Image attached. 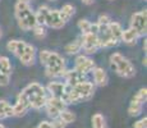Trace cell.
<instances>
[{
    "label": "cell",
    "mask_w": 147,
    "mask_h": 128,
    "mask_svg": "<svg viewBox=\"0 0 147 128\" xmlns=\"http://www.w3.org/2000/svg\"><path fill=\"white\" fill-rule=\"evenodd\" d=\"M70 90V86L65 82H59V81H51L46 86V91L50 93V96L54 98H59L61 100L67 102V96Z\"/></svg>",
    "instance_id": "52a82bcc"
},
{
    "label": "cell",
    "mask_w": 147,
    "mask_h": 128,
    "mask_svg": "<svg viewBox=\"0 0 147 128\" xmlns=\"http://www.w3.org/2000/svg\"><path fill=\"white\" fill-rule=\"evenodd\" d=\"M45 26L55 28V30H60L65 26V22L60 17V12L58 9H50V12L46 17V21H45Z\"/></svg>",
    "instance_id": "8fae6325"
},
{
    "label": "cell",
    "mask_w": 147,
    "mask_h": 128,
    "mask_svg": "<svg viewBox=\"0 0 147 128\" xmlns=\"http://www.w3.org/2000/svg\"><path fill=\"white\" fill-rule=\"evenodd\" d=\"M141 36L138 35L137 32L133 30V28L129 27L128 30H123V33H121V37H120V41L124 42L127 45H134L137 42V40L140 39Z\"/></svg>",
    "instance_id": "e0dca14e"
},
{
    "label": "cell",
    "mask_w": 147,
    "mask_h": 128,
    "mask_svg": "<svg viewBox=\"0 0 147 128\" xmlns=\"http://www.w3.org/2000/svg\"><path fill=\"white\" fill-rule=\"evenodd\" d=\"M131 28H133L140 36H145L147 32V12L141 10V12L134 13L131 17Z\"/></svg>",
    "instance_id": "ba28073f"
},
{
    "label": "cell",
    "mask_w": 147,
    "mask_h": 128,
    "mask_svg": "<svg viewBox=\"0 0 147 128\" xmlns=\"http://www.w3.org/2000/svg\"><path fill=\"white\" fill-rule=\"evenodd\" d=\"M80 40H81V47L87 54H94L100 49V42H98L96 33H91V32L82 33V37Z\"/></svg>",
    "instance_id": "9c48e42d"
},
{
    "label": "cell",
    "mask_w": 147,
    "mask_h": 128,
    "mask_svg": "<svg viewBox=\"0 0 147 128\" xmlns=\"http://www.w3.org/2000/svg\"><path fill=\"white\" fill-rule=\"evenodd\" d=\"M67 102L64 100H61V99L59 98H54V96H50V98H47L46 100V104H45V110H46L47 115L50 116V118H56L59 114H60L63 110L67 109Z\"/></svg>",
    "instance_id": "8992f818"
},
{
    "label": "cell",
    "mask_w": 147,
    "mask_h": 128,
    "mask_svg": "<svg viewBox=\"0 0 147 128\" xmlns=\"http://www.w3.org/2000/svg\"><path fill=\"white\" fill-rule=\"evenodd\" d=\"M41 64L45 67L46 76L49 77H60L65 73V60L63 56L55 51L41 50L38 55Z\"/></svg>",
    "instance_id": "6da1fadb"
},
{
    "label": "cell",
    "mask_w": 147,
    "mask_h": 128,
    "mask_svg": "<svg viewBox=\"0 0 147 128\" xmlns=\"http://www.w3.org/2000/svg\"><path fill=\"white\" fill-rule=\"evenodd\" d=\"M95 85L90 81H84L76 86H70L67 96V104H78L81 101H87L94 96Z\"/></svg>",
    "instance_id": "3957f363"
},
{
    "label": "cell",
    "mask_w": 147,
    "mask_h": 128,
    "mask_svg": "<svg viewBox=\"0 0 147 128\" xmlns=\"http://www.w3.org/2000/svg\"><path fill=\"white\" fill-rule=\"evenodd\" d=\"M27 42L22 41V40H10L9 42L7 44V47L10 53H13L16 56H21L22 53L24 51V47H26Z\"/></svg>",
    "instance_id": "2e32d148"
},
{
    "label": "cell",
    "mask_w": 147,
    "mask_h": 128,
    "mask_svg": "<svg viewBox=\"0 0 147 128\" xmlns=\"http://www.w3.org/2000/svg\"><path fill=\"white\" fill-rule=\"evenodd\" d=\"M142 109H143V104H140V102L132 100L128 106V114L131 116H137L142 113Z\"/></svg>",
    "instance_id": "d4e9b609"
},
{
    "label": "cell",
    "mask_w": 147,
    "mask_h": 128,
    "mask_svg": "<svg viewBox=\"0 0 147 128\" xmlns=\"http://www.w3.org/2000/svg\"><path fill=\"white\" fill-rule=\"evenodd\" d=\"M10 82V74L0 72V86H8Z\"/></svg>",
    "instance_id": "1f68e13d"
},
{
    "label": "cell",
    "mask_w": 147,
    "mask_h": 128,
    "mask_svg": "<svg viewBox=\"0 0 147 128\" xmlns=\"http://www.w3.org/2000/svg\"><path fill=\"white\" fill-rule=\"evenodd\" d=\"M83 4H86V5H91V4H94V1L95 0H81Z\"/></svg>",
    "instance_id": "e575fe53"
},
{
    "label": "cell",
    "mask_w": 147,
    "mask_h": 128,
    "mask_svg": "<svg viewBox=\"0 0 147 128\" xmlns=\"http://www.w3.org/2000/svg\"><path fill=\"white\" fill-rule=\"evenodd\" d=\"M32 31H33V33H35L36 37H38V39H42V37L46 36V28H45L44 24H38L37 23L35 27L32 28Z\"/></svg>",
    "instance_id": "f1b7e54d"
},
{
    "label": "cell",
    "mask_w": 147,
    "mask_h": 128,
    "mask_svg": "<svg viewBox=\"0 0 147 128\" xmlns=\"http://www.w3.org/2000/svg\"><path fill=\"white\" fill-rule=\"evenodd\" d=\"M109 31H110V35L113 36V39L117 40V41L119 42L120 37H121V33H123V28H121L120 23L111 21L110 22V24H109Z\"/></svg>",
    "instance_id": "44dd1931"
},
{
    "label": "cell",
    "mask_w": 147,
    "mask_h": 128,
    "mask_svg": "<svg viewBox=\"0 0 147 128\" xmlns=\"http://www.w3.org/2000/svg\"><path fill=\"white\" fill-rule=\"evenodd\" d=\"M91 123H92V128H107L105 116L100 114V113H96V114L92 115Z\"/></svg>",
    "instance_id": "603a6c76"
},
{
    "label": "cell",
    "mask_w": 147,
    "mask_h": 128,
    "mask_svg": "<svg viewBox=\"0 0 147 128\" xmlns=\"http://www.w3.org/2000/svg\"><path fill=\"white\" fill-rule=\"evenodd\" d=\"M50 12V8L46 5H41L37 10L35 12V17H36V22L38 24H44L45 26V21H46V17Z\"/></svg>",
    "instance_id": "7402d4cb"
},
{
    "label": "cell",
    "mask_w": 147,
    "mask_h": 128,
    "mask_svg": "<svg viewBox=\"0 0 147 128\" xmlns=\"http://www.w3.org/2000/svg\"><path fill=\"white\" fill-rule=\"evenodd\" d=\"M1 36H3V31H1V27H0V39H1Z\"/></svg>",
    "instance_id": "74e56055"
},
{
    "label": "cell",
    "mask_w": 147,
    "mask_h": 128,
    "mask_svg": "<svg viewBox=\"0 0 147 128\" xmlns=\"http://www.w3.org/2000/svg\"><path fill=\"white\" fill-rule=\"evenodd\" d=\"M13 116V106L7 100H0V121Z\"/></svg>",
    "instance_id": "d6986e66"
},
{
    "label": "cell",
    "mask_w": 147,
    "mask_h": 128,
    "mask_svg": "<svg viewBox=\"0 0 147 128\" xmlns=\"http://www.w3.org/2000/svg\"><path fill=\"white\" fill-rule=\"evenodd\" d=\"M50 1H56V0H50Z\"/></svg>",
    "instance_id": "ab89813d"
},
{
    "label": "cell",
    "mask_w": 147,
    "mask_h": 128,
    "mask_svg": "<svg viewBox=\"0 0 147 128\" xmlns=\"http://www.w3.org/2000/svg\"><path fill=\"white\" fill-rule=\"evenodd\" d=\"M96 67L95 62L92 60L91 58H88L87 55H78L76 58V67L74 69L80 70V72H83V73H90L94 70V68Z\"/></svg>",
    "instance_id": "7c38bea8"
},
{
    "label": "cell",
    "mask_w": 147,
    "mask_h": 128,
    "mask_svg": "<svg viewBox=\"0 0 147 128\" xmlns=\"http://www.w3.org/2000/svg\"><path fill=\"white\" fill-rule=\"evenodd\" d=\"M58 116H59V118H60L65 124H70V123H73V122L76 121V115H74V113L70 112V110H67V109H65V110H63V112H61Z\"/></svg>",
    "instance_id": "4316f807"
},
{
    "label": "cell",
    "mask_w": 147,
    "mask_h": 128,
    "mask_svg": "<svg viewBox=\"0 0 147 128\" xmlns=\"http://www.w3.org/2000/svg\"><path fill=\"white\" fill-rule=\"evenodd\" d=\"M64 78H65V83H68L69 86H76V85L81 83V82L87 81V74L83 72H80L77 69H70L65 70L64 73Z\"/></svg>",
    "instance_id": "4fadbf2b"
},
{
    "label": "cell",
    "mask_w": 147,
    "mask_h": 128,
    "mask_svg": "<svg viewBox=\"0 0 147 128\" xmlns=\"http://www.w3.org/2000/svg\"><path fill=\"white\" fill-rule=\"evenodd\" d=\"M18 1H19V3H30L31 0H18Z\"/></svg>",
    "instance_id": "d590c367"
},
{
    "label": "cell",
    "mask_w": 147,
    "mask_h": 128,
    "mask_svg": "<svg viewBox=\"0 0 147 128\" xmlns=\"http://www.w3.org/2000/svg\"><path fill=\"white\" fill-rule=\"evenodd\" d=\"M21 92L27 98V100L31 105V109H36V110L42 109L45 106V104H46L47 91L42 85L37 83V82L30 83Z\"/></svg>",
    "instance_id": "7a4b0ae2"
},
{
    "label": "cell",
    "mask_w": 147,
    "mask_h": 128,
    "mask_svg": "<svg viewBox=\"0 0 147 128\" xmlns=\"http://www.w3.org/2000/svg\"><path fill=\"white\" fill-rule=\"evenodd\" d=\"M133 128H147V118L146 116H143V118H141L140 121L136 122Z\"/></svg>",
    "instance_id": "d6a6232c"
},
{
    "label": "cell",
    "mask_w": 147,
    "mask_h": 128,
    "mask_svg": "<svg viewBox=\"0 0 147 128\" xmlns=\"http://www.w3.org/2000/svg\"><path fill=\"white\" fill-rule=\"evenodd\" d=\"M109 1H113V0H109Z\"/></svg>",
    "instance_id": "60d3db41"
},
{
    "label": "cell",
    "mask_w": 147,
    "mask_h": 128,
    "mask_svg": "<svg viewBox=\"0 0 147 128\" xmlns=\"http://www.w3.org/2000/svg\"><path fill=\"white\" fill-rule=\"evenodd\" d=\"M146 99H147V89H146V87H142V89L138 90V92L133 96V99H132V100L140 102V104H145Z\"/></svg>",
    "instance_id": "83f0119b"
},
{
    "label": "cell",
    "mask_w": 147,
    "mask_h": 128,
    "mask_svg": "<svg viewBox=\"0 0 147 128\" xmlns=\"http://www.w3.org/2000/svg\"><path fill=\"white\" fill-rule=\"evenodd\" d=\"M35 58H36L35 46H33V45L27 44L26 47H24V51L22 53V55L19 56V60H21V63L23 65L30 67V65H32L33 63H35Z\"/></svg>",
    "instance_id": "5bb4252c"
},
{
    "label": "cell",
    "mask_w": 147,
    "mask_h": 128,
    "mask_svg": "<svg viewBox=\"0 0 147 128\" xmlns=\"http://www.w3.org/2000/svg\"><path fill=\"white\" fill-rule=\"evenodd\" d=\"M78 28L82 31V33H87V32H91V33H97V24L96 23H91L90 21L87 19H80L78 21Z\"/></svg>",
    "instance_id": "ac0fdd59"
},
{
    "label": "cell",
    "mask_w": 147,
    "mask_h": 128,
    "mask_svg": "<svg viewBox=\"0 0 147 128\" xmlns=\"http://www.w3.org/2000/svg\"><path fill=\"white\" fill-rule=\"evenodd\" d=\"M16 18L18 22L19 28L23 31H30L37 24L35 12L30 7V3H19L16 4Z\"/></svg>",
    "instance_id": "277c9868"
},
{
    "label": "cell",
    "mask_w": 147,
    "mask_h": 128,
    "mask_svg": "<svg viewBox=\"0 0 147 128\" xmlns=\"http://www.w3.org/2000/svg\"><path fill=\"white\" fill-rule=\"evenodd\" d=\"M30 109L31 105L27 98L22 92H19L17 96V102L13 105V116H23Z\"/></svg>",
    "instance_id": "30bf717a"
},
{
    "label": "cell",
    "mask_w": 147,
    "mask_h": 128,
    "mask_svg": "<svg viewBox=\"0 0 147 128\" xmlns=\"http://www.w3.org/2000/svg\"><path fill=\"white\" fill-rule=\"evenodd\" d=\"M0 72L10 74L12 73V64H10L9 58L7 56H0Z\"/></svg>",
    "instance_id": "484cf974"
},
{
    "label": "cell",
    "mask_w": 147,
    "mask_h": 128,
    "mask_svg": "<svg viewBox=\"0 0 147 128\" xmlns=\"http://www.w3.org/2000/svg\"><path fill=\"white\" fill-rule=\"evenodd\" d=\"M143 50L146 51V40H145V42H143Z\"/></svg>",
    "instance_id": "8d00e7d4"
},
{
    "label": "cell",
    "mask_w": 147,
    "mask_h": 128,
    "mask_svg": "<svg viewBox=\"0 0 147 128\" xmlns=\"http://www.w3.org/2000/svg\"><path fill=\"white\" fill-rule=\"evenodd\" d=\"M92 73H94V85L95 86H98V87L106 86L107 82H109V77H107V73L104 68L95 67Z\"/></svg>",
    "instance_id": "9a60e30c"
},
{
    "label": "cell",
    "mask_w": 147,
    "mask_h": 128,
    "mask_svg": "<svg viewBox=\"0 0 147 128\" xmlns=\"http://www.w3.org/2000/svg\"><path fill=\"white\" fill-rule=\"evenodd\" d=\"M35 128H53V126H51L50 122H41V123L38 124L37 127H35Z\"/></svg>",
    "instance_id": "836d02e7"
},
{
    "label": "cell",
    "mask_w": 147,
    "mask_h": 128,
    "mask_svg": "<svg viewBox=\"0 0 147 128\" xmlns=\"http://www.w3.org/2000/svg\"><path fill=\"white\" fill-rule=\"evenodd\" d=\"M0 128H5L4 126H3V124H0Z\"/></svg>",
    "instance_id": "f35d334b"
},
{
    "label": "cell",
    "mask_w": 147,
    "mask_h": 128,
    "mask_svg": "<svg viewBox=\"0 0 147 128\" xmlns=\"http://www.w3.org/2000/svg\"><path fill=\"white\" fill-rule=\"evenodd\" d=\"M59 12H60V17L63 18V21L67 23V22L70 21V18L74 16L76 9H74V7H73L72 4H64Z\"/></svg>",
    "instance_id": "ffe728a7"
},
{
    "label": "cell",
    "mask_w": 147,
    "mask_h": 128,
    "mask_svg": "<svg viewBox=\"0 0 147 128\" xmlns=\"http://www.w3.org/2000/svg\"><path fill=\"white\" fill-rule=\"evenodd\" d=\"M64 50H65L67 54H70V55H73V54H78L82 50V47H81V40L77 39L76 41L69 42L68 45H65Z\"/></svg>",
    "instance_id": "cb8c5ba5"
},
{
    "label": "cell",
    "mask_w": 147,
    "mask_h": 128,
    "mask_svg": "<svg viewBox=\"0 0 147 128\" xmlns=\"http://www.w3.org/2000/svg\"><path fill=\"white\" fill-rule=\"evenodd\" d=\"M110 22H111V19H110L109 16H106V14H101V16L98 17L96 24H97V26H109Z\"/></svg>",
    "instance_id": "f546056e"
},
{
    "label": "cell",
    "mask_w": 147,
    "mask_h": 128,
    "mask_svg": "<svg viewBox=\"0 0 147 128\" xmlns=\"http://www.w3.org/2000/svg\"><path fill=\"white\" fill-rule=\"evenodd\" d=\"M51 126L53 128H65L68 124H65L63 121H61L59 116H56V118H54L53 119V122H51Z\"/></svg>",
    "instance_id": "4dcf8cb0"
},
{
    "label": "cell",
    "mask_w": 147,
    "mask_h": 128,
    "mask_svg": "<svg viewBox=\"0 0 147 128\" xmlns=\"http://www.w3.org/2000/svg\"><path fill=\"white\" fill-rule=\"evenodd\" d=\"M110 64L113 69L117 72L118 76L124 77V78H132L136 74L134 65L120 53H114L110 55Z\"/></svg>",
    "instance_id": "5b68a950"
}]
</instances>
